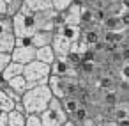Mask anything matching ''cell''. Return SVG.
Wrapping results in <instances>:
<instances>
[{
	"label": "cell",
	"instance_id": "obj_20",
	"mask_svg": "<svg viewBox=\"0 0 129 126\" xmlns=\"http://www.w3.org/2000/svg\"><path fill=\"white\" fill-rule=\"evenodd\" d=\"M6 4H7V11H6V16L13 18L23 6V0H6Z\"/></svg>",
	"mask_w": 129,
	"mask_h": 126
},
{
	"label": "cell",
	"instance_id": "obj_3",
	"mask_svg": "<svg viewBox=\"0 0 129 126\" xmlns=\"http://www.w3.org/2000/svg\"><path fill=\"white\" fill-rule=\"evenodd\" d=\"M50 75H51V66L43 60H37V59L25 64V68H23V76L27 78V89L34 87V85L48 83Z\"/></svg>",
	"mask_w": 129,
	"mask_h": 126
},
{
	"label": "cell",
	"instance_id": "obj_16",
	"mask_svg": "<svg viewBox=\"0 0 129 126\" xmlns=\"http://www.w3.org/2000/svg\"><path fill=\"white\" fill-rule=\"evenodd\" d=\"M23 4H25L28 9H32L34 13L51 9V0H23Z\"/></svg>",
	"mask_w": 129,
	"mask_h": 126
},
{
	"label": "cell",
	"instance_id": "obj_9",
	"mask_svg": "<svg viewBox=\"0 0 129 126\" xmlns=\"http://www.w3.org/2000/svg\"><path fill=\"white\" fill-rule=\"evenodd\" d=\"M51 46H53L57 57H66V55L69 53V50H71V41H69L67 37H64L62 34L55 32L53 41H51Z\"/></svg>",
	"mask_w": 129,
	"mask_h": 126
},
{
	"label": "cell",
	"instance_id": "obj_31",
	"mask_svg": "<svg viewBox=\"0 0 129 126\" xmlns=\"http://www.w3.org/2000/svg\"><path fill=\"white\" fill-rule=\"evenodd\" d=\"M7 11V4H6V0H0V14H6Z\"/></svg>",
	"mask_w": 129,
	"mask_h": 126
},
{
	"label": "cell",
	"instance_id": "obj_7",
	"mask_svg": "<svg viewBox=\"0 0 129 126\" xmlns=\"http://www.w3.org/2000/svg\"><path fill=\"white\" fill-rule=\"evenodd\" d=\"M55 32L62 34L64 37H67V39L73 43V41H78V39L83 36V27H81V25H74V23H60V25L55 29Z\"/></svg>",
	"mask_w": 129,
	"mask_h": 126
},
{
	"label": "cell",
	"instance_id": "obj_4",
	"mask_svg": "<svg viewBox=\"0 0 129 126\" xmlns=\"http://www.w3.org/2000/svg\"><path fill=\"white\" fill-rule=\"evenodd\" d=\"M81 11L83 6L80 4V0H74V2L60 13V20L62 23H74V25H81Z\"/></svg>",
	"mask_w": 129,
	"mask_h": 126
},
{
	"label": "cell",
	"instance_id": "obj_6",
	"mask_svg": "<svg viewBox=\"0 0 129 126\" xmlns=\"http://www.w3.org/2000/svg\"><path fill=\"white\" fill-rule=\"evenodd\" d=\"M11 57H13V60H16V62L28 64V62H32V60L36 59V46H32V45H18V46L13 50Z\"/></svg>",
	"mask_w": 129,
	"mask_h": 126
},
{
	"label": "cell",
	"instance_id": "obj_18",
	"mask_svg": "<svg viewBox=\"0 0 129 126\" xmlns=\"http://www.w3.org/2000/svg\"><path fill=\"white\" fill-rule=\"evenodd\" d=\"M7 85H11V87H13L16 92L23 94V92L27 91V78H25L23 75L13 76V78H9V80H7Z\"/></svg>",
	"mask_w": 129,
	"mask_h": 126
},
{
	"label": "cell",
	"instance_id": "obj_8",
	"mask_svg": "<svg viewBox=\"0 0 129 126\" xmlns=\"http://www.w3.org/2000/svg\"><path fill=\"white\" fill-rule=\"evenodd\" d=\"M53 36H55V30L37 29V30H36V32L28 37V41H30V45H32V46L39 48V46H44V45H51Z\"/></svg>",
	"mask_w": 129,
	"mask_h": 126
},
{
	"label": "cell",
	"instance_id": "obj_24",
	"mask_svg": "<svg viewBox=\"0 0 129 126\" xmlns=\"http://www.w3.org/2000/svg\"><path fill=\"white\" fill-rule=\"evenodd\" d=\"M25 126H43V121H41V114H36V112H30V114H27V121H25Z\"/></svg>",
	"mask_w": 129,
	"mask_h": 126
},
{
	"label": "cell",
	"instance_id": "obj_13",
	"mask_svg": "<svg viewBox=\"0 0 129 126\" xmlns=\"http://www.w3.org/2000/svg\"><path fill=\"white\" fill-rule=\"evenodd\" d=\"M16 48V36L14 32H6L2 37H0V52L4 53H13V50Z\"/></svg>",
	"mask_w": 129,
	"mask_h": 126
},
{
	"label": "cell",
	"instance_id": "obj_25",
	"mask_svg": "<svg viewBox=\"0 0 129 126\" xmlns=\"http://www.w3.org/2000/svg\"><path fill=\"white\" fill-rule=\"evenodd\" d=\"M73 2H74V0H51V7H53L55 11L62 13V11H66Z\"/></svg>",
	"mask_w": 129,
	"mask_h": 126
},
{
	"label": "cell",
	"instance_id": "obj_27",
	"mask_svg": "<svg viewBox=\"0 0 129 126\" xmlns=\"http://www.w3.org/2000/svg\"><path fill=\"white\" fill-rule=\"evenodd\" d=\"M120 76L124 82H129V60H124L120 66Z\"/></svg>",
	"mask_w": 129,
	"mask_h": 126
},
{
	"label": "cell",
	"instance_id": "obj_29",
	"mask_svg": "<svg viewBox=\"0 0 129 126\" xmlns=\"http://www.w3.org/2000/svg\"><path fill=\"white\" fill-rule=\"evenodd\" d=\"M0 126H9V112H0Z\"/></svg>",
	"mask_w": 129,
	"mask_h": 126
},
{
	"label": "cell",
	"instance_id": "obj_5",
	"mask_svg": "<svg viewBox=\"0 0 129 126\" xmlns=\"http://www.w3.org/2000/svg\"><path fill=\"white\" fill-rule=\"evenodd\" d=\"M48 110L53 114V117H55V121H57V126H64V124L67 122L69 114L66 112V108H64L60 98L51 96V99H50V103H48Z\"/></svg>",
	"mask_w": 129,
	"mask_h": 126
},
{
	"label": "cell",
	"instance_id": "obj_11",
	"mask_svg": "<svg viewBox=\"0 0 129 126\" xmlns=\"http://www.w3.org/2000/svg\"><path fill=\"white\" fill-rule=\"evenodd\" d=\"M23 68H25V64H21V62H16V60H11L7 66H6V69L2 71V80H9V78H13V76H18V75H23Z\"/></svg>",
	"mask_w": 129,
	"mask_h": 126
},
{
	"label": "cell",
	"instance_id": "obj_26",
	"mask_svg": "<svg viewBox=\"0 0 129 126\" xmlns=\"http://www.w3.org/2000/svg\"><path fill=\"white\" fill-rule=\"evenodd\" d=\"M13 60L11 53H4V52H0V75H2V71L6 69V66Z\"/></svg>",
	"mask_w": 129,
	"mask_h": 126
},
{
	"label": "cell",
	"instance_id": "obj_2",
	"mask_svg": "<svg viewBox=\"0 0 129 126\" xmlns=\"http://www.w3.org/2000/svg\"><path fill=\"white\" fill-rule=\"evenodd\" d=\"M11 20H13V32H14L16 37H30L37 30L36 13L32 9H28L25 4L21 6V9Z\"/></svg>",
	"mask_w": 129,
	"mask_h": 126
},
{
	"label": "cell",
	"instance_id": "obj_10",
	"mask_svg": "<svg viewBox=\"0 0 129 126\" xmlns=\"http://www.w3.org/2000/svg\"><path fill=\"white\" fill-rule=\"evenodd\" d=\"M36 59H37V60H43V62H46V64L51 66L53 60L57 59V53H55V50H53L51 45H44V46L36 48Z\"/></svg>",
	"mask_w": 129,
	"mask_h": 126
},
{
	"label": "cell",
	"instance_id": "obj_19",
	"mask_svg": "<svg viewBox=\"0 0 129 126\" xmlns=\"http://www.w3.org/2000/svg\"><path fill=\"white\" fill-rule=\"evenodd\" d=\"M14 108V101L7 96L4 89H0V112H9Z\"/></svg>",
	"mask_w": 129,
	"mask_h": 126
},
{
	"label": "cell",
	"instance_id": "obj_12",
	"mask_svg": "<svg viewBox=\"0 0 129 126\" xmlns=\"http://www.w3.org/2000/svg\"><path fill=\"white\" fill-rule=\"evenodd\" d=\"M69 69H71V62L67 60V57H57L51 64V73L58 76H66Z\"/></svg>",
	"mask_w": 129,
	"mask_h": 126
},
{
	"label": "cell",
	"instance_id": "obj_22",
	"mask_svg": "<svg viewBox=\"0 0 129 126\" xmlns=\"http://www.w3.org/2000/svg\"><path fill=\"white\" fill-rule=\"evenodd\" d=\"M11 30H13V20L9 16H0V37Z\"/></svg>",
	"mask_w": 129,
	"mask_h": 126
},
{
	"label": "cell",
	"instance_id": "obj_21",
	"mask_svg": "<svg viewBox=\"0 0 129 126\" xmlns=\"http://www.w3.org/2000/svg\"><path fill=\"white\" fill-rule=\"evenodd\" d=\"M90 46L92 45H95L99 39H101V36H99V32L97 30H94V29H83V36H81Z\"/></svg>",
	"mask_w": 129,
	"mask_h": 126
},
{
	"label": "cell",
	"instance_id": "obj_1",
	"mask_svg": "<svg viewBox=\"0 0 129 126\" xmlns=\"http://www.w3.org/2000/svg\"><path fill=\"white\" fill-rule=\"evenodd\" d=\"M51 96L53 94H51V89H50L48 83H41V85L28 87L23 92V105H25L27 114H30V112L41 114L43 110H46Z\"/></svg>",
	"mask_w": 129,
	"mask_h": 126
},
{
	"label": "cell",
	"instance_id": "obj_30",
	"mask_svg": "<svg viewBox=\"0 0 129 126\" xmlns=\"http://www.w3.org/2000/svg\"><path fill=\"white\" fill-rule=\"evenodd\" d=\"M99 87H103V89H108V91H110V89L113 87V82H111L110 78H103V80L99 82Z\"/></svg>",
	"mask_w": 129,
	"mask_h": 126
},
{
	"label": "cell",
	"instance_id": "obj_15",
	"mask_svg": "<svg viewBox=\"0 0 129 126\" xmlns=\"http://www.w3.org/2000/svg\"><path fill=\"white\" fill-rule=\"evenodd\" d=\"M48 85H50L53 96H57V98H64V96H66V92H64V85H62V76L51 73L50 78H48Z\"/></svg>",
	"mask_w": 129,
	"mask_h": 126
},
{
	"label": "cell",
	"instance_id": "obj_28",
	"mask_svg": "<svg viewBox=\"0 0 129 126\" xmlns=\"http://www.w3.org/2000/svg\"><path fill=\"white\" fill-rule=\"evenodd\" d=\"M104 101H106V105H115V103H117V94L110 89V91L104 94Z\"/></svg>",
	"mask_w": 129,
	"mask_h": 126
},
{
	"label": "cell",
	"instance_id": "obj_14",
	"mask_svg": "<svg viewBox=\"0 0 129 126\" xmlns=\"http://www.w3.org/2000/svg\"><path fill=\"white\" fill-rule=\"evenodd\" d=\"M62 99V105H64V108H66V112L71 115V114H74L83 103H81V98L80 96H71V94H66L64 98H60Z\"/></svg>",
	"mask_w": 129,
	"mask_h": 126
},
{
	"label": "cell",
	"instance_id": "obj_17",
	"mask_svg": "<svg viewBox=\"0 0 129 126\" xmlns=\"http://www.w3.org/2000/svg\"><path fill=\"white\" fill-rule=\"evenodd\" d=\"M27 112H20L16 108L9 110V126H25Z\"/></svg>",
	"mask_w": 129,
	"mask_h": 126
},
{
	"label": "cell",
	"instance_id": "obj_32",
	"mask_svg": "<svg viewBox=\"0 0 129 126\" xmlns=\"http://www.w3.org/2000/svg\"><path fill=\"white\" fill-rule=\"evenodd\" d=\"M4 85H6V80H2V76H0V89H2Z\"/></svg>",
	"mask_w": 129,
	"mask_h": 126
},
{
	"label": "cell",
	"instance_id": "obj_23",
	"mask_svg": "<svg viewBox=\"0 0 129 126\" xmlns=\"http://www.w3.org/2000/svg\"><path fill=\"white\" fill-rule=\"evenodd\" d=\"M41 121H43V126H57V121H55L53 114L48 108L41 112Z\"/></svg>",
	"mask_w": 129,
	"mask_h": 126
}]
</instances>
